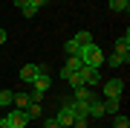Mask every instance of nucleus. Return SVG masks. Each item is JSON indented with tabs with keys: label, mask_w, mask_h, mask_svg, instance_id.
<instances>
[{
	"label": "nucleus",
	"mask_w": 130,
	"mask_h": 128,
	"mask_svg": "<svg viewBox=\"0 0 130 128\" xmlns=\"http://www.w3.org/2000/svg\"><path fill=\"white\" fill-rule=\"evenodd\" d=\"M78 58H81L87 67H101V64H104V52H101V47L93 44V41L84 44V47L78 50Z\"/></svg>",
	"instance_id": "1"
},
{
	"label": "nucleus",
	"mask_w": 130,
	"mask_h": 128,
	"mask_svg": "<svg viewBox=\"0 0 130 128\" xmlns=\"http://www.w3.org/2000/svg\"><path fill=\"white\" fill-rule=\"evenodd\" d=\"M78 79H81V85H84V87H95L98 82H101V76H98V67H87V64H81Z\"/></svg>",
	"instance_id": "2"
},
{
	"label": "nucleus",
	"mask_w": 130,
	"mask_h": 128,
	"mask_svg": "<svg viewBox=\"0 0 130 128\" xmlns=\"http://www.w3.org/2000/svg\"><path fill=\"white\" fill-rule=\"evenodd\" d=\"M49 85H52L49 70H46V64H41V73L35 76V82H32V90H38V93H46V90H49Z\"/></svg>",
	"instance_id": "3"
},
{
	"label": "nucleus",
	"mask_w": 130,
	"mask_h": 128,
	"mask_svg": "<svg viewBox=\"0 0 130 128\" xmlns=\"http://www.w3.org/2000/svg\"><path fill=\"white\" fill-rule=\"evenodd\" d=\"M121 90H124V82H121V79H110V82L101 87V93L107 96V99H110V96H116V99H119V96H121Z\"/></svg>",
	"instance_id": "4"
},
{
	"label": "nucleus",
	"mask_w": 130,
	"mask_h": 128,
	"mask_svg": "<svg viewBox=\"0 0 130 128\" xmlns=\"http://www.w3.org/2000/svg\"><path fill=\"white\" fill-rule=\"evenodd\" d=\"M6 119H9L12 128H26V122H29L26 111H9V114H6Z\"/></svg>",
	"instance_id": "5"
},
{
	"label": "nucleus",
	"mask_w": 130,
	"mask_h": 128,
	"mask_svg": "<svg viewBox=\"0 0 130 128\" xmlns=\"http://www.w3.org/2000/svg\"><path fill=\"white\" fill-rule=\"evenodd\" d=\"M87 117L90 119H101L104 117V102L101 99H93V102L87 105Z\"/></svg>",
	"instance_id": "6"
},
{
	"label": "nucleus",
	"mask_w": 130,
	"mask_h": 128,
	"mask_svg": "<svg viewBox=\"0 0 130 128\" xmlns=\"http://www.w3.org/2000/svg\"><path fill=\"white\" fill-rule=\"evenodd\" d=\"M38 73H41V64H23L20 67V79L23 82H35Z\"/></svg>",
	"instance_id": "7"
},
{
	"label": "nucleus",
	"mask_w": 130,
	"mask_h": 128,
	"mask_svg": "<svg viewBox=\"0 0 130 128\" xmlns=\"http://www.w3.org/2000/svg\"><path fill=\"white\" fill-rule=\"evenodd\" d=\"M116 52L124 55V58H130V32H124V35L116 41Z\"/></svg>",
	"instance_id": "8"
},
{
	"label": "nucleus",
	"mask_w": 130,
	"mask_h": 128,
	"mask_svg": "<svg viewBox=\"0 0 130 128\" xmlns=\"http://www.w3.org/2000/svg\"><path fill=\"white\" fill-rule=\"evenodd\" d=\"M55 119H58V125H61V128H72V122H75V117H72L67 108H61L58 114H55Z\"/></svg>",
	"instance_id": "9"
},
{
	"label": "nucleus",
	"mask_w": 130,
	"mask_h": 128,
	"mask_svg": "<svg viewBox=\"0 0 130 128\" xmlns=\"http://www.w3.org/2000/svg\"><path fill=\"white\" fill-rule=\"evenodd\" d=\"M93 99H95V96H93L90 87H84V85L75 87V99H72V102H84V105H87V102H93Z\"/></svg>",
	"instance_id": "10"
},
{
	"label": "nucleus",
	"mask_w": 130,
	"mask_h": 128,
	"mask_svg": "<svg viewBox=\"0 0 130 128\" xmlns=\"http://www.w3.org/2000/svg\"><path fill=\"white\" fill-rule=\"evenodd\" d=\"M23 111H26V117H29V122H32V119H38V117L43 114V111H41V102H29V105H26Z\"/></svg>",
	"instance_id": "11"
},
{
	"label": "nucleus",
	"mask_w": 130,
	"mask_h": 128,
	"mask_svg": "<svg viewBox=\"0 0 130 128\" xmlns=\"http://www.w3.org/2000/svg\"><path fill=\"white\" fill-rule=\"evenodd\" d=\"M121 102L116 99V96H110V99H104V114H119Z\"/></svg>",
	"instance_id": "12"
},
{
	"label": "nucleus",
	"mask_w": 130,
	"mask_h": 128,
	"mask_svg": "<svg viewBox=\"0 0 130 128\" xmlns=\"http://www.w3.org/2000/svg\"><path fill=\"white\" fill-rule=\"evenodd\" d=\"M113 128H130V119L124 114H113Z\"/></svg>",
	"instance_id": "13"
},
{
	"label": "nucleus",
	"mask_w": 130,
	"mask_h": 128,
	"mask_svg": "<svg viewBox=\"0 0 130 128\" xmlns=\"http://www.w3.org/2000/svg\"><path fill=\"white\" fill-rule=\"evenodd\" d=\"M12 105H18V108L23 111L26 105H29V93H14V99H12Z\"/></svg>",
	"instance_id": "14"
},
{
	"label": "nucleus",
	"mask_w": 130,
	"mask_h": 128,
	"mask_svg": "<svg viewBox=\"0 0 130 128\" xmlns=\"http://www.w3.org/2000/svg\"><path fill=\"white\" fill-rule=\"evenodd\" d=\"M12 99H14V93H12V90H0V108H9Z\"/></svg>",
	"instance_id": "15"
},
{
	"label": "nucleus",
	"mask_w": 130,
	"mask_h": 128,
	"mask_svg": "<svg viewBox=\"0 0 130 128\" xmlns=\"http://www.w3.org/2000/svg\"><path fill=\"white\" fill-rule=\"evenodd\" d=\"M107 64H110V67H121V64H127V58H124V55H119V52H113V55L107 58Z\"/></svg>",
	"instance_id": "16"
},
{
	"label": "nucleus",
	"mask_w": 130,
	"mask_h": 128,
	"mask_svg": "<svg viewBox=\"0 0 130 128\" xmlns=\"http://www.w3.org/2000/svg\"><path fill=\"white\" fill-rule=\"evenodd\" d=\"M127 6H130V0H110V9L113 12H124Z\"/></svg>",
	"instance_id": "17"
},
{
	"label": "nucleus",
	"mask_w": 130,
	"mask_h": 128,
	"mask_svg": "<svg viewBox=\"0 0 130 128\" xmlns=\"http://www.w3.org/2000/svg\"><path fill=\"white\" fill-rule=\"evenodd\" d=\"M75 41H78L81 47H84V44H90V41H93V35H90L87 29H81V32H75Z\"/></svg>",
	"instance_id": "18"
},
{
	"label": "nucleus",
	"mask_w": 130,
	"mask_h": 128,
	"mask_svg": "<svg viewBox=\"0 0 130 128\" xmlns=\"http://www.w3.org/2000/svg\"><path fill=\"white\" fill-rule=\"evenodd\" d=\"M64 50H67V55H78V50H81V44H78V41L72 38V41H67V47H64Z\"/></svg>",
	"instance_id": "19"
},
{
	"label": "nucleus",
	"mask_w": 130,
	"mask_h": 128,
	"mask_svg": "<svg viewBox=\"0 0 130 128\" xmlns=\"http://www.w3.org/2000/svg\"><path fill=\"white\" fill-rule=\"evenodd\" d=\"M20 12H23V18H35V12H38V9H35L32 3H26V6H23Z\"/></svg>",
	"instance_id": "20"
},
{
	"label": "nucleus",
	"mask_w": 130,
	"mask_h": 128,
	"mask_svg": "<svg viewBox=\"0 0 130 128\" xmlns=\"http://www.w3.org/2000/svg\"><path fill=\"white\" fill-rule=\"evenodd\" d=\"M43 128H61V125H58L55 117H49V119H43Z\"/></svg>",
	"instance_id": "21"
},
{
	"label": "nucleus",
	"mask_w": 130,
	"mask_h": 128,
	"mask_svg": "<svg viewBox=\"0 0 130 128\" xmlns=\"http://www.w3.org/2000/svg\"><path fill=\"white\" fill-rule=\"evenodd\" d=\"M43 99V93H38V90H32V93H29V102H41Z\"/></svg>",
	"instance_id": "22"
},
{
	"label": "nucleus",
	"mask_w": 130,
	"mask_h": 128,
	"mask_svg": "<svg viewBox=\"0 0 130 128\" xmlns=\"http://www.w3.org/2000/svg\"><path fill=\"white\" fill-rule=\"evenodd\" d=\"M72 125H75V128H90V119H75Z\"/></svg>",
	"instance_id": "23"
},
{
	"label": "nucleus",
	"mask_w": 130,
	"mask_h": 128,
	"mask_svg": "<svg viewBox=\"0 0 130 128\" xmlns=\"http://www.w3.org/2000/svg\"><path fill=\"white\" fill-rule=\"evenodd\" d=\"M29 3H32V6H35V9H43V6H46V3H49V0H29Z\"/></svg>",
	"instance_id": "24"
},
{
	"label": "nucleus",
	"mask_w": 130,
	"mask_h": 128,
	"mask_svg": "<svg viewBox=\"0 0 130 128\" xmlns=\"http://www.w3.org/2000/svg\"><path fill=\"white\" fill-rule=\"evenodd\" d=\"M12 3H14V6H18V9H23V6L29 3V0H12Z\"/></svg>",
	"instance_id": "25"
},
{
	"label": "nucleus",
	"mask_w": 130,
	"mask_h": 128,
	"mask_svg": "<svg viewBox=\"0 0 130 128\" xmlns=\"http://www.w3.org/2000/svg\"><path fill=\"white\" fill-rule=\"evenodd\" d=\"M0 128H12V125H9V119H6V117L0 119Z\"/></svg>",
	"instance_id": "26"
},
{
	"label": "nucleus",
	"mask_w": 130,
	"mask_h": 128,
	"mask_svg": "<svg viewBox=\"0 0 130 128\" xmlns=\"http://www.w3.org/2000/svg\"><path fill=\"white\" fill-rule=\"evenodd\" d=\"M0 44H6V32H3V29H0Z\"/></svg>",
	"instance_id": "27"
}]
</instances>
